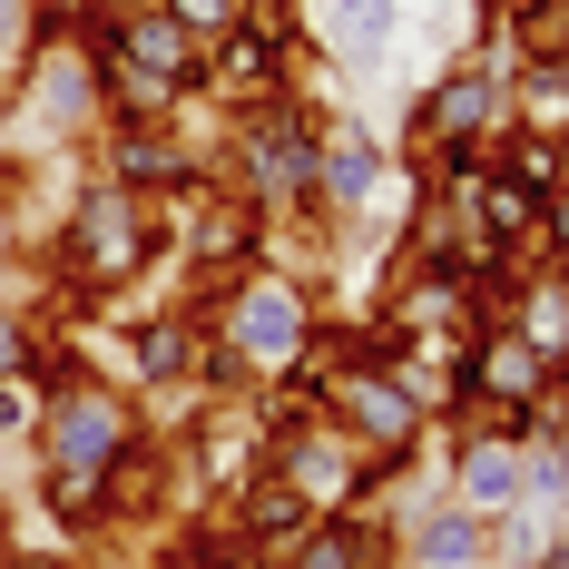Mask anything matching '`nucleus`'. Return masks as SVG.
Masks as SVG:
<instances>
[{
  "label": "nucleus",
  "instance_id": "1",
  "mask_svg": "<svg viewBox=\"0 0 569 569\" xmlns=\"http://www.w3.org/2000/svg\"><path fill=\"white\" fill-rule=\"evenodd\" d=\"M511 128V50L501 40H481V50L442 59V69H422L412 79V99H402V138L393 148H491Z\"/></svg>",
  "mask_w": 569,
  "mask_h": 569
},
{
  "label": "nucleus",
  "instance_id": "2",
  "mask_svg": "<svg viewBox=\"0 0 569 569\" xmlns=\"http://www.w3.org/2000/svg\"><path fill=\"white\" fill-rule=\"evenodd\" d=\"M138 432H148L138 383L79 373V383H59V393L40 402V422H30V471H109Z\"/></svg>",
  "mask_w": 569,
  "mask_h": 569
},
{
  "label": "nucleus",
  "instance_id": "3",
  "mask_svg": "<svg viewBox=\"0 0 569 569\" xmlns=\"http://www.w3.org/2000/svg\"><path fill=\"white\" fill-rule=\"evenodd\" d=\"M315 315H325V305H315V284L295 276V266H276V256H266V266H246V276L217 295V315H207V325H217V335L246 353V373L266 383V373H284V363L305 353Z\"/></svg>",
  "mask_w": 569,
  "mask_h": 569
},
{
  "label": "nucleus",
  "instance_id": "4",
  "mask_svg": "<svg viewBox=\"0 0 569 569\" xmlns=\"http://www.w3.org/2000/svg\"><path fill=\"white\" fill-rule=\"evenodd\" d=\"M325 422L353 452H412V442H432V402L412 393L393 363H343L335 393H325Z\"/></svg>",
  "mask_w": 569,
  "mask_h": 569
},
{
  "label": "nucleus",
  "instance_id": "5",
  "mask_svg": "<svg viewBox=\"0 0 569 569\" xmlns=\"http://www.w3.org/2000/svg\"><path fill=\"white\" fill-rule=\"evenodd\" d=\"M383 177H393V138L363 109H325L315 118V217L353 227V217L383 197Z\"/></svg>",
  "mask_w": 569,
  "mask_h": 569
},
{
  "label": "nucleus",
  "instance_id": "6",
  "mask_svg": "<svg viewBox=\"0 0 569 569\" xmlns=\"http://www.w3.org/2000/svg\"><path fill=\"white\" fill-rule=\"evenodd\" d=\"M402 20H412L402 0H305V40L343 79H383L402 50Z\"/></svg>",
  "mask_w": 569,
  "mask_h": 569
},
{
  "label": "nucleus",
  "instance_id": "7",
  "mask_svg": "<svg viewBox=\"0 0 569 569\" xmlns=\"http://www.w3.org/2000/svg\"><path fill=\"white\" fill-rule=\"evenodd\" d=\"M128 325V383L138 393H197V363H207V315L197 305H148V315H118Z\"/></svg>",
  "mask_w": 569,
  "mask_h": 569
},
{
  "label": "nucleus",
  "instance_id": "8",
  "mask_svg": "<svg viewBox=\"0 0 569 569\" xmlns=\"http://www.w3.org/2000/svg\"><path fill=\"white\" fill-rule=\"evenodd\" d=\"M109 69H148V79H168V89H187V99H197V79H207V40L177 20L168 0H138V10H118Z\"/></svg>",
  "mask_w": 569,
  "mask_h": 569
},
{
  "label": "nucleus",
  "instance_id": "9",
  "mask_svg": "<svg viewBox=\"0 0 569 569\" xmlns=\"http://www.w3.org/2000/svg\"><path fill=\"white\" fill-rule=\"evenodd\" d=\"M442 481H452V501H471L481 520H501L530 501V452L520 442H501L491 422L481 432H461V442H442Z\"/></svg>",
  "mask_w": 569,
  "mask_h": 569
},
{
  "label": "nucleus",
  "instance_id": "10",
  "mask_svg": "<svg viewBox=\"0 0 569 569\" xmlns=\"http://www.w3.org/2000/svg\"><path fill=\"white\" fill-rule=\"evenodd\" d=\"M393 540H402V560H412V569H491V520L471 511V501H452V481L402 520Z\"/></svg>",
  "mask_w": 569,
  "mask_h": 569
},
{
  "label": "nucleus",
  "instance_id": "11",
  "mask_svg": "<svg viewBox=\"0 0 569 569\" xmlns=\"http://www.w3.org/2000/svg\"><path fill=\"white\" fill-rule=\"evenodd\" d=\"M276 471L315 501V511H343V501H353V481H363V452H353L335 422L315 412V422H295V432L276 442Z\"/></svg>",
  "mask_w": 569,
  "mask_h": 569
},
{
  "label": "nucleus",
  "instance_id": "12",
  "mask_svg": "<svg viewBox=\"0 0 569 569\" xmlns=\"http://www.w3.org/2000/svg\"><path fill=\"white\" fill-rule=\"evenodd\" d=\"M217 511H227L236 530L256 540V550H276V560L295 550V540H305V530H315V520H325V511H315V501H305V491H295V481L276 471V461H266L256 481H236V491L217 501Z\"/></svg>",
  "mask_w": 569,
  "mask_h": 569
},
{
  "label": "nucleus",
  "instance_id": "13",
  "mask_svg": "<svg viewBox=\"0 0 569 569\" xmlns=\"http://www.w3.org/2000/svg\"><path fill=\"white\" fill-rule=\"evenodd\" d=\"M393 560H402V540H393V520H373V511H325L284 550V569H393Z\"/></svg>",
  "mask_w": 569,
  "mask_h": 569
},
{
  "label": "nucleus",
  "instance_id": "14",
  "mask_svg": "<svg viewBox=\"0 0 569 569\" xmlns=\"http://www.w3.org/2000/svg\"><path fill=\"white\" fill-rule=\"evenodd\" d=\"M511 335L520 343H540L550 363L569 353V266H520V284H511Z\"/></svg>",
  "mask_w": 569,
  "mask_h": 569
},
{
  "label": "nucleus",
  "instance_id": "15",
  "mask_svg": "<svg viewBox=\"0 0 569 569\" xmlns=\"http://www.w3.org/2000/svg\"><path fill=\"white\" fill-rule=\"evenodd\" d=\"M511 118L569 148V50L560 59H520V69H511Z\"/></svg>",
  "mask_w": 569,
  "mask_h": 569
},
{
  "label": "nucleus",
  "instance_id": "16",
  "mask_svg": "<svg viewBox=\"0 0 569 569\" xmlns=\"http://www.w3.org/2000/svg\"><path fill=\"white\" fill-rule=\"evenodd\" d=\"M491 168L511 177L520 197H550V187L569 177V148H560V138H540V128H520V118H511V128L491 138Z\"/></svg>",
  "mask_w": 569,
  "mask_h": 569
},
{
  "label": "nucleus",
  "instance_id": "17",
  "mask_svg": "<svg viewBox=\"0 0 569 569\" xmlns=\"http://www.w3.org/2000/svg\"><path fill=\"white\" fill-rule=\"evenodd\" d=\"M40 325H50L40 305H10V295H0V373H30V343H40Z\"/></svg>",
  "mask_w": 569,
  "mask_h": 569
},
{
  "label": "nucleus",
  "instance_id": "18",
  "mask_svg": "<svg viewBox=\"0 0 569 569\" xmlns=\"http://www.w3.org/2000/svg\"><path fill=\"white\" fill-rule=\"evenodd\" d=\"M530 256H540V266H569V177L540 197V236H530Z\"/></svg>",
  "mask_w": 569,
  "mask_h": 569
},
{
  "label": "nucleus",
  "instance_id": "19",
  "mask_svg": "<svg viewBox=\"0 0 569 569\" xmlns=\"http://www.w3.org/2000/svg\"><path fill=\"white\" fill-rule=\"evenodd\" d=\"M40 383H30V373H0V442H20V432H30V422H40Z\"/></svg>",
  "mask_w": 569,
  "mask_h": 569
},
{
  "label": "nucleus",
  "instance_id": "20",
  "mask_svg": "<svg viewBox=\"0 0 569 569\" xmlns=\"http://www.w3.org/2000/svg\"><path fill=\"white\" fill-rule=\"evenodd\" d=\"M40 284V246H30V236H10V217H0V295H10V284ZM10 305H30V295H10Z\"/></svg>",
  "mask_w": 569,
  "mask_h": 569
},
{
  "label": "nucleus",
  "instance_id": "21",
  "mask_svg": "<svg viewBox=\"0 0 569 569\" xmlns=\"http://www.w3.org/2000/svg\"><path fill=\"white\" fill-rule=\"evenodd\" d=\"M30 10H40V20H50V30H79V20H89V10H99V0H30Z\"/></svg>",
  "mask_w": 569,
  "mask_h": 569
},
{
  "label": "nucleus",
  "instance_id": "22",
  "mask_svg": "<svg viewBox=\"0 0 569 569\" xmlns=\"http://www.w3.org/2000/svg\"><path fill=\"white\" fill-rule=\"evenodd\" d=\"M550 452H560V471H569V393H560V422H550Z\"/></svg>",
  "mask_w": 569,
  "mask_h": 569
},
{
  "label": "nucleus",
  "instance_id": "23",
  "mask_svg": "<svg viewBox=\"0 0 569 569\" xmlns=\"http://www.w3.org/2000/svg\"><path fill=\"white\" fill-rule=\"evenodd\" d=\"M530 10H550V0H491V20H530Z\"/></svg>",
  "mask_w": 569,
  "mask_h": 569
},
{
  "label": "nucleus",
  "instance_id": "24",
  "mask_svg": "<svg viewBox=\"0 0 569 569\" xmlns=\"http://www.w3.org/2000/svg\"><path fill=\"white\" fill-rule=\"evenodd\" d=\"M99 10H138V0H99Z\"/></svg>",
  "mask_w": 569,
  "mask_h": 569
},
{
  "label": "nucleus",
  "instance_id": "25",
  "mask_svg": "<svg viewBox=\"0 0 569 569\" xmlns=\"http://www.w3.org/2000/svg\"><path fill=\"white\" fill-rule=\"evenodd\" d=\"M560 393H569V353H560Z\"/></svg>",
  "mask_w": 569,
  "mask_h": 569
},
{
  "label": "nucleus",
  "instance_id": "26",
  "mask_svg": "<svg viewBox=\"0 0 569 569\" xmlns=\"http://www.w3.org/2000/svg\"><path fill=\"white\" fill-rule=\"evenodd\" d=\"M393 569H412V560H393Z\"/></svg>",
  "mask_w": 569,
  "mask_h": 569
}]
</instances>
